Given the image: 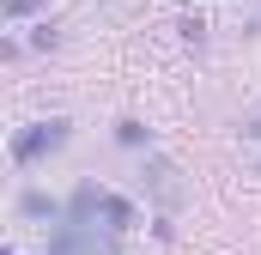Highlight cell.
Listing matches in <instances>:
<instances>
[{"label": "cell", "mask_w": 261, "mask_h": 255, "mask_svg": "<svg viewBox=\"0 0 261 255\" xmlns=\"http://www.w3.org/2000/svg\"><path fill=\"white\" fill-rule=\"evenodd\" d=\"M61 146H67V122H61V116L31 122L18 140H12V164H37V158H49V152H61Z\"/></svg>", "instance_id": "obj_3"}, {"label": "cell", "mask_w": 261, "mask_h": 255, "mask_svg": "<svg viewBox=\"0 0 261 255\" xmlns=\"http://www.w3.org/2000/svg\"><path fill=\"white\" fill-rule=\"evenodd\" d=\"M140 189L152 194L164 213H176V207L189 200V183H182V170H176L170 158H146V164H140Z\"/></svg>", "instance_id": "obj_2"}, {"label": "cell", "mask_w": 261, "mask_h": 255, "mask_svg": "<svg viewBox=\"0 0 261 255\" xmlns=\"http://www.w3.org/2000/svg\"><path fill=\"white\" fill-rule=\"evenodd\" d=\"M67 219H73V225H91V231H103V237H122V231L140 225V213H134L128 200L110 194V189H97V183H79V189H73Z\"/></svg>", "instance_id": "obj_1"}, {"label": "cell", "mask_w": 261, "mask_h": 255, "mask_svg": "<svg viewBox=\"0 0 261 255\" xmlns=\"http://www.w3.org/2000/svg\"><path fill=\"white\" fill-rule=\"evenodd\" d=\"M243 134H249V140H261V110H255V116H243Z\"/></svg>", "instance_id": "obj_7"}, {"label": "cell", "mask_w": 261, "mask_h": 255, "mask_svg": "<svg viewBox=\"0 0 261 255\" xmlns=\"http://www.w3.org/2000/svg\"><path fill=\"white\" fill-rule=\"evenodd\" d=\"M18 207H24V213H31V219H67L61 207H55V200H43V194H37V189L24 194V200H18Z\"/></svg>", "instance_id": "obj_4"}, {"label": "cell", "mask_w": 261, "mask_h": 255, "mask_svg": "<svg viewBox=\"0 0 261 255\" xmlns=\"http://www.w3.org/2000/svg\"><path fill=\"white\" fill-rule=\"evenodd\" d=\"M6 255H18V249H6Z\"/></svg>", "instance_id": "obj_8"}, {"label": "cell", "mask_w": 261, "mask_h": 255, "mask_svg": "<svg viewBox=\"0 0 261 255\" xmlns=\"http://www.w3.org/2000/svg\"><path fill=\"white\" fill-rule=\"evenodd\" d=\"M24 12H37V0H6V18H24Z\"/></svg>", "instance_id": "obj_6"}, {"label": "cell", "mask_w": 261, "mask_h": 255, "mask_svg": "<svg viewBox=\"0 0 261 255\" xmlns=\"http://www.w3.org/2000/svg\"><path fill=\"white\" fill-rule=\"evenodd\" d=\"M116 140H122V146H146V128H140V122H122V128H116Z\"/></svg>", "instance_id": "obj_5"}]
</instances>
